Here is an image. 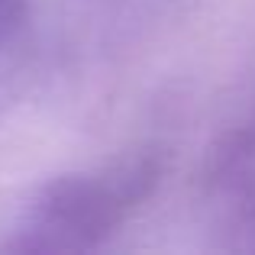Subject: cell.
<instances>
[{
	"instance_id": "1",
	"label": "cell",
	"mask_w": 255,
	"mask_h": 255,
	"mask_svg": "<svg viewBox=\"0 0 255 255\" xmlns=\"http://www.w3.org/2000/svg\"><path fill=\"white\" fill-rule=\"evenodd\" d=\"M162 171V158L155 152H139L100 171L49 181L19 220L16 249L65 252L100 243L155 194Z\"/></svg>"
},
{
	"instance_id": "2",
	"label": "cell",
	"mask_w": 255,
	"mask_h": 255,
	"mask_svg": "<svg viewBox=\"0 0 255 255\" xmlns=\"http://www.w3.org/2000/svg\"><path fill=\"white\" fill-rule=\"evenodd\" d=\"M23 19V0H0V49L10 42Z\"/></svg>"
}]
</instances>
